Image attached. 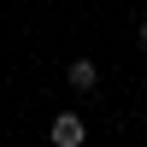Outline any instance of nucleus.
<instances>
[{"label":"nucleus","instance_id":"1","mask_svg":"<svg viewBox=\"0 0 147 147\" xmlns=\"http://www.w3.org/2000/svg\"><path fill=\"white\" fill-rule=\"evenodd\" d=\"M82 136H88V129H82L77 112H59V118H53V141H59V147H82Z\"/></svg>","mask_w":147,"mask_h":147},{"label":"nucleus","instance_id":"3","mask_svg":"<svg viewBox=\"0 0 147 147\" xmlns=\"http://www.w3.org/2000/svg\"><path fill=\"white\" fill-rule=\"evenodd\" d=\"M141 41H147V18H141Z\"/></svg>","mask_w":147,"mask_h":147},{"label":"nucleus","instance_id":"2","mask_svg":"<svg viewBox=\"0 0 147 147\" xmlns=\"http://www.w3.org/2000/svg\"><path fill=\"white\" fill-rule=\"evenodd\" d=\"M65 77H71V88H77V94H88L94 82H100V71H94V59H71Z\"/></svg>","mask_w":147,"mask_h":147}]
</instances>
